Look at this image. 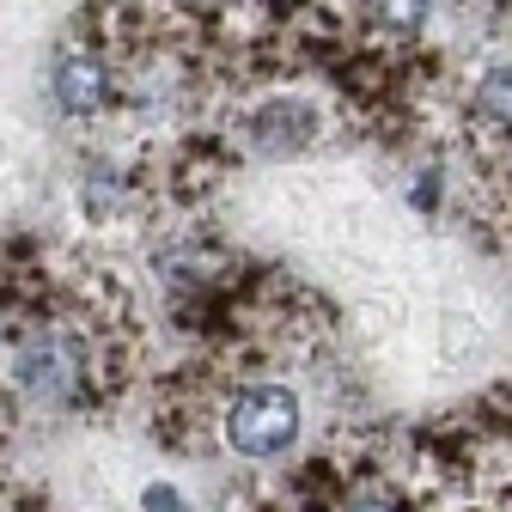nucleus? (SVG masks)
<instances>
[{"label":"nucleus","instance_id":"obj_1","mask_svg":"<svg viewBox=\"0 0 512 512\" xmlns=\"http://www.w3.org/2000/svg\"><path fill=\"white\" fill-rule=\"evenodd\" d=\"M299 433V403L287 391H244L226 409V445L244 458H275Z\"/></svg>","mask_w":512,"mask_h":512},{"label":"nucleus","instance_id":"obj_2","mask_svg":"<svg viewBox=\"0 0 512 512\" xmlns=\"http://www.w3.org/2000/svg\"><path fill=\"white\" fill-rule=\"evenodd\" d=\"M104 98H110V68L98 55H68L55 68V104L68 116H92Z\"/></svg>","mask_w":512,"mask_h":512},{"label":"nucleus","instance_id":"obj_3","mask_svg":"<svg viewBox=\"0 0 512 512\" xmlns=\"http://www.w3.org/2000/svg\"><path fill=\"white\" fill-rule=\"evenodd\" d=\"M74 366H80V360L61 348V342H31V348L19 354V384H25L31 397H61V391L74 384Z\"/></svg>","mask_w":512,"mask_h":512},{"label":"nucleus","instance_id":"obj_4","mask_svg":"<svg viewBox=\"0 0 512 512\" xmlns=\"http://www.w3.org/2000/svg\"><path fill=\"white\" fill-rule=\"evenodd\" d=\"M366 19L384 37H415L433 19V0H366Z\"/></svg>","mask_w":512,"mask_h":512},{"label":"nucleus","instance_id":"obj_5","mask_svg":"<svg viewBox=\"0 0 512 512\" xmlns=\"http://www.w3.org/2000/svg\"><path fill=\"white\" fill-rule=\"evenodd\" d=\"M476 116L494 128H512V68H488L476 86Z\"/></svg>","mask_w":512,"mask_h":512},{"label":"nucleus","instance_id":"obj_6","mask_svg":"<svg viewBox=\"0 0 512 512\" xmlns=\"http://www.w3.org/2000/svg\"><path fill=\"white\" fill-rule=\"evenodd\" d=\"M147 506H153V512H177V494H165V488H153V494H147Z\"/></svg>","mask_w":512,"mask_h":512},{"label":"nucleus","instance_id":"obj_7","mask_svg":"<svg viewBox=\"0 0 512 512\" xmlns=\"http://www.w3.org/2000/svg\"><path fill=\"white\" fill-rule=\"evenodd\" d=\"M354 512H397V506H384V500H372V506H354Z\"/></svg>","mask_w":512,"mask_h":512},{"label":"nucleus","instance_id":"obj_8","mask_svg":"<svg viewBox=\"0 0 512 512\" xmlns=\"http://www.w3.org/2000/svg\"><path fill=\"white\" fill-rule=\"evenodd\" d=\"M196 7H214V0H196Z\"/></svg>","mask_w":512,"mask_h":512}]
</instances>
